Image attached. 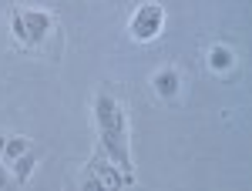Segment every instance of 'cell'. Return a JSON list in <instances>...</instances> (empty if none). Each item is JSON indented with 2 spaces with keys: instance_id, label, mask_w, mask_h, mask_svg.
I'll return each mask as SVG.
<instances>
[{
  "instance_id": "9c48e42d",
  "label": "cell",
  "mask_w": 252,
  "mask_h": 191,
  "mask_svg": "<svg viewBox=\"0 0 252 191\" xmlns=\"http://www.w3.org/2000/svg\"><path fill=\"white\" fill-rule=\"evenodd\" d=\"M78 191H108V188H104V185L97 181L94 174H91L88 168H84V171L78 174Z\"/></svg>"
},
{
  "instance_id": "52a82bcc",
  "label": "cell",
  "mask_w": 252,
  "mask_h": 191,
  "mask_svg": "<svg viewBox=\"0 0 252 191\" xmlns=\"http://www.w3.org/2000/svg\"><path fill=\"white\" fill-rule=\"evenodd\" d=\"M37 161H40L37 148H31V151H24L20 158L7 161V164H10V178H14V185H27L31 174H34V168H37Z\"/></svg>"
},
{
  "instance_id": "8fae6325",
  "label": "cell",
  "mask_w": 252,
  "mask_h": 191,
  "mask_svg": "<svg viewBox=\"0 0 252 191\" xmlns=\"http://www.w3.org/2000/svg\"><path fill=\"white\" fill-rule=\"evenodd\" d=\"M3 148H7V137L0 134V158H3Z\"/></svg>"
},
{
  "instance_id": "7a4b0ae2",
  "label": "cell",
  "mask_w": 252,
  "mask_h": 191,
  "mask_svg": "<svg viewBox=\"0 0 252 191\" xmlns=\"http://www.w3.org/2000/svg\"><path fill=\"white\" fill-rule=\"evenodd\" d=\"M10 30H14V40L24 47H44L51 37H58V17L44 7H14Z\"/></svg>"
},
{
  "instance_id": "30bf717a",
  "label": "cell",
  "mask_w": 252,
  "mask_h": 191,
  "mask_svg": "<svg viewBox=\"0 0 252 191\" xmlns=\"http://www.w3.org/2000/svg\"><path fill=\"white\" fill-rule=\"evenodd\" d=\"M14 188V178H10V164L0 158V191H10Z\"/></svg>"
},
{
  "instance_id": "277c9868",
  "label": "cell",
  "mask_w": 252,
  "mask_h": 191,
  "mask_svg": "<svg viewBox=\"0 0 252 191\" xmlns=\"http://www.w3.org/2000/svg\"><path fill=\"white\" fill-rule=\"evenodd\" d=\"M88 171L94 174V178H97V181H101L108 191H125L128 185H135L131 178H125V171H121V168H118V164H115V161H111L104 151H97L94 158L88 161Z\"/></svg>"
},
{
  "instance_id": "ba28073f",
  "label": "cell",
  "mask_w": 252,
  "mask_h": 191,
  "mask_svg": "<svg viewBox=\"0 0 252 191\" xmlns=\"http://www.w3.org/2000/svg\"><path fill=\"white\" fill-rule=\"evenodd\" d=\"M31 148H37L31 137H20V134H10L7 137V148H3V161H14V158H20L24 151H31Z\"/></svg>"
},
{
  "instance_id": "3957f363",
  "label": "cell",
  "mask_w": 252,
  "mask_h": 191,
  "mask_svg": "<svg viewBox=\"0 0 252 191\" xmlns=\"http://www.w3.org/2000/svg\"><path fill=\"white\" fill-rule=\"evenodd\" d=\"M165 30V7L155 3V0H145L131 10V20H128V34L138 44H152L158 40V34Z\"/></svg>"
},
{
  "instance_id": "6da1fadb",
  "label": "cell",
  "mask_w": 252,
  "mask_h": 191,
  "mask_svg": "<svg viewBox=\"0 0 252 191\" xmlns=\"http://www.w3.org/2000/svg\"><path fill=\"white\" fill-rule=\"evenodd\" d=\"M91 111H94V124H97V137H101V151L115 161L125 171V178L135 181V164H131V141H128V114L121 97L97 91L91 97Z\"/></svg>"
},
{
  "instance_id": "8992f818",
  "label": "cell",
  "mask_w": 252,
  "mask_h": 191,
  "mask_svg": "<svg viewBox=\"0 0 252 191\" xmlns=\"http://www.w3.org/2000/svg\"><path fill=\"white\" fill-rule=\"evenodd\" d=\"M205 67H209V74H215V77L232 74V71H235V51H232V44H225V40L209 44V51H205Z\"/></svg>"
},
{
  "instance_id": "5b68a950",
  "label": "cell",
  "mask_w": 252,
  "mask_h": 191,
  "mask_svg": "<svg viewBox=\"0 0 252 191\" xmlns=\"http://www.w3.org/2000/svg\"><path fill=\"white\" fill-rule=\"evenodd\" d=\"M152 91H155V97L165 101V104L178 101V94H182V71H178L175 64L158 67L155 74H152Z\"/></svg>"
}]
</instances>
